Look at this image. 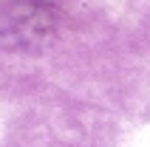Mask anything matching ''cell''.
<instances>
[{
    "instance_id": "obj_1",
    "label": "cell",
    "mask_w": 150,
    "mask_h": 147,
    "mask_svg": "<svg viewBox=\"0 0 150 147\" xmlns=\"http://www.w3.org/2000/svg\"><path fill=\"white\" fill-rule=\"evenodd\" d=\"M51 37V14L45 6L20 0L0 8V42L11 48H34Z\"/></svg>"
},
{
    "instance_id": "obj_2",
    "label": "cell",
    "mask_w": 150,
    "mask_h": 147,
    "mask_svg": "<svg viewBox=\"0 0 150 147\" xmlns=\"http://www.w3.org/2000/svg\"><path fill=\"white\" fill-rule=\"evenodd\" d=\"M28 3H37V6H45V8H51V6H57V3H62V0H28Z\"/></svg>"
}]
</instances>
